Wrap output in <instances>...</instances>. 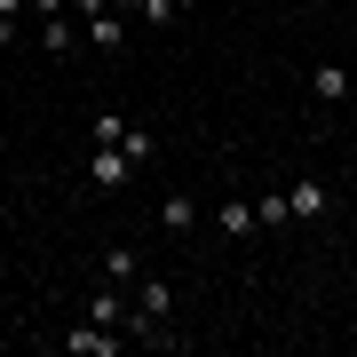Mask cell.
Here are the masks:
<instances>
[{
    "instance_id": "obj_2",
    "label": "cell",
    "mask_w": 357,
    "mask_h": 357,
    "mask_svg": "<svg viewBox=\"0 0 357 357\" xmlns=\"http://www.w3.org/2000/svg\"><path fill=\"white\" fill-rule=\"evenodd\" d=\"M119 342H128V333H119V326H96V318H88V326H72V333H64V349H72V357H112Z\"/></svg>"
},
{
    "instance_id": "obj_14",
    "label": "cell",
    "mask_w": 357,
    "mask_h": 357,
    "mask_svg": "<svg viewBox=\"0 0 357 357\" xmlns=\"http://www.w3.org/2000/svg\"><path fill=\"white\" fill-rule=\"evenodd\" d=\"M16 16H24V0H0V40L16 32Z\"/></svg>"
},
{
    "instance_id": "obj_5",
    "label": "cell",
    "mask_w": 357,
    "mask_h": 357,
    "mask_svg": "<svg viewBox=\"0 0 357 357\" xmlns=\"http://www.w3.org/2000/svg\"><path fill=\"white\" fill-rule=\"evenodd\" d=\"M88 318H96V326H119V333H128V302L112 294V278H103V286L88 294Z\"/></svg>"
},
{
    "instance_id": "obj_12",
    "label": "cell",
    "mask_w": 357,
    "mask_h": 357,
    "mask_svg": "<svg viewBox=\"0 0 357 357\" xmlns=\"http://www.w3.org/2000/svg\"><path fill=\"white\" fill-rule=\"evenodd\" d=\"M255 222H262V230H278V222H294V206H286V191H262V199H255Z\"/></svg>"
},
{
    "instance_id": "obj_15",
    "label": "cell",
    "mask_w": 357,
    "mask_h": 357,
    "mask_svg": "<svg viewBox=\"0 0 357 357\" xmlns=\"http://www.w3.org/2000/svg\"><path fill=\"white\" fill-rule=\"evenodd\" d=\"M24 8H32V16H64L72 0H24Z\"/></svg>"
},
{
    "instance_id": "obj_10",
    "label": "cell",
    "mask_w": 357,
    "mask_h": 357,
    "mask_svg": "<svg viewBox=\"0 0 357 357\" xmlns=\"http://www.w3.org/2000/svg\"><path fill=\"white\" fill-rule=\"evenodd\" d=\"M191 222H199V206H191V199H175V191L159 199V230H175V238H183Z\"/></svg>"
},
{
    "instance_id": "obj_11",
    "label": "cell",
    "mask_w": 357,
    "mask_h": 357,
    "mask_svg": "<svg viewBox=\"0 0 357 357\" xmlns=\"http://www.w3.org/2000/svg\"><path fill=\"white\" fill-rule=\"evenodd\" d=\"M135 16H143V24H159V32H167V24H183V16H191V0H143Z\"/></svg>"
},
{
    "instance_id": "obj_16",
    "label": "cell",
    "mask_w": 357,
    "mask_h": 357,
    "mask_svg": "<svg viewBox=\"0 0 357 357\" xmlns=\"http://www.w3.org/2000/svg\"><path fill=\"white\" fill-rule=\"evenodd\" d=\"M349 199H357V167H349Z\"/></svg>"
},
{
    "instance_id": "obj_13",
    "label": "cell",
    "mask_w": 357,
    "mask_h": 357,
    "mask_svg": "<svg viewBox=\"0 0 357 357\" xmlns=\"http://www.w3.org/2000/svg\"><path fill=\"white\" fill-rule=\"evenodd\" d=\"M119 151H128V159L143 167V159H151V151H159V135H151V128H128V135H119Z\"/></svg>"
},
{
    "instance_id": "obj_3",
    "label": "cell",
    "mask_w": 357,
    "mask_h": 357,
    "mask_svg": "<svg viewBox=\"0 0 357 357\" xmlns=\"http://www.w3.org/2000/svg\"><path fill=\"white\" fill-rule=\"evenodd\" d=\"M286 206H294V222H318L326 206H333V191H326L318 175H302V183H294V191H286Z\"/></svg>"
},
{
    "instance_id": "obj_1",
    "label": "cell",
    "mask_w": 357,
    "mask_h": 357,
    "mask_svg": "<svg viewBox=\"0 0 357 357\" xmlns=\"http://www.w3.org/2000/svg\"><path fill=\"white\" fill-rule=\"evenodd\" d=\"M135 175H143V167L119 151V143H96V159H88V183H96V191H135Z\"/></svg>"
},
{
    "instance_id": "obj_9",
    "label": "cell",
    "mask_w": 357,
    "mask_h": 357,
    "mask_svg": "<svg viewBox=\"0 0 357 357\" xmlns=\"http://www.w3.org/2000/svg\"><path fill=\"white\" fill-rule=\"evenodd\" d=\"M135 310L167 318V310H175V286H167V278H135Z\"/></svg>"
},
{
    "instance_id": "obj_6",
    "label": "cell",
    "mask_w": 357,
    "mask_h": 357,
    "mask_svg": "<svg viewBox=\"0 0 357 357\" xmlns=\"http://www.w3.org/2000/svg\"><path fill=\"white\" fill-rule=\"evenodd\" d=\"M103 278H112V286H135L143 278V255H135V246H103Z\"/></svg>"
},
{
    "instance_id": "obj_8",
    "label": "cell",
    "mask_w": 357,
    "mask_h": 357,
    "mask_svg": "<svg viewBox=\"0 0 357 357\" xmlns=\"http://www.w3.org/2000/svg\"><path fill=\"white\" fill-rule=\"evenodd\" d=\"M215 230H222V238H246V230H262V222H255V199H230V206H215Z\"/></svg>"
},
{
    "instance_id": "obj_7",
    "label": "cell",
    "mask_w": 357,
    "mask_h": 357,
    "mask_svg": "<svg viewBox=\"0 0 357 357\" xmlns=\"http://www.w3.org/2000/svg\"><path fill=\"white\" fill-rule=\"evenodd\" d=\"M40 40H48V56H72L79 40H88V32H79L72 16H40Z\"/></svg>"
},
{
    "instance_id": "obj_4",
    "label": "cell",
    "mask_w": 357,
    "mask_h": 357,
    "mask_svg": "<svg viewBox=\"0 0 357 357\" xmlns=\"http://www.w3.org/2000/svg\"><path fill=\"white\" fill-rule=\"evenodd\" d=\"M310 96H318V103H342V96H349V64H333V56L310 64Z\"/></svg>"
}]
</instances>
